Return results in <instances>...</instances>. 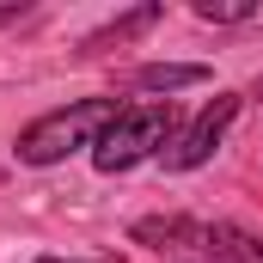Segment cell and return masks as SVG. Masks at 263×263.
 <instances>
[{"instance_id": "obj_7", "label": "cell", "mask_w": 263, "mask_h": 263, "mask_svg": "<svg viewBox=\"0 0 263 263\" xmlns=\"http://www.w3.org/2000/svg\"><path fill=\"white\" fill-rule=\"evenodd\" d=\"M165 18V6H135V12H123V18H110L104 31H92L80 49H110V43H129V37H141V31H153Z\"/></svg>"}, {"instance_id": "obj_3", "label": "cell", "mask_w": 263, "mask_h": 263, "mask_svg": "<svg viewBox=\"0 0 263 263\" xmlns=\"http://www.w3.org/2000/svg\"><path fill=\"white\" fill-rule=\"evenodd\" d=\"M233 117H239V92H214V98L196 110V123H184L178 141L159 153V159H165V172H196V165H208V159H214V147H220V135L233 129Z\"/></svg>"}, {"instance_id": "obj_4", "label": "cell", "mask_w": 263, "mask_h": 263, "mask_svg": "<svg viewBox=\"0 0 263 263\" xmlns=\"http://www.w3.org/2000/svg\"><path fill=\"white\" fill-rule=\"evenodd\" d=\"M172 263H263V239L233 227V220H202V239Z\"/></svg>"}, {"instance_id": "obj_9", "label": "cell", "mask_w": 263, "mask_h": 263, "mask_svg": "<svg viewBox=\"0 0 263 263\" xmlns=\"http://www.w3.org/2000/svg\"><path fill=\"white\" fill-rule=\"evenodd\" d=\"M18 18H25V6H0V31H6V25H18Z\"/></svg>"}, {"instance_id": "obj_2", "label": "cell", "mask_w": 263, "mask_h": 263, "mask_svg": "<svg viewBox=\"0 0 263 263\" xmlns=\"http://www.w3.org/2000/svg\"><path fill=\"white\" fill-rule=\"evenodd\" d=\"M172 141H178V110H172V104H135V110H123L110 129L98 135V147H92V165H98L104 178H117V172L141 165V159L165 153Z\"/></svg>"}, {"instance_id": "obj_6", "label": "cell", "mask_w": 263, "mask_h": 263, "mask_svg": "<svg viewBox=\"0 0 263 263\" xmlns=\"http://www.w3.org/2000/svg\"><path fill=\"white\" fill-rule=\"evenodd\" d=\"M202 80H208L202 62H147L129 73L135 92H184V86H202Z\"/></svg>"}, {"instance_id": "obj_1", "label": "cell", "mask_w": 263, "mask_h": 263, "mask_svg": "<svg viewBox=\"0 0 263 263\" xmlns=\"http://www.w3.org/2000/svg\"><path fill=\"white\" fill-rule=\"evenodd\" d=\"M123 117L117 98H73L62 110L37 117L31 129H18V165H62L67 153L80 147H98V135Z\"/></svg>"}, {"instance_id": "obj_10", "label": "cell", "mask_w": 263, "mask_h": 263, "mask_svg": "<svg viewBox=\"0 0 263 263\" xmlns=\"http://www.w3.org/2000/svg\"><path fill=\"white\" fill-rule=\"evenodd\" d=\"M37 263H67V257H37ZM98 263H110V257H98Z\"/></svg>"}, {"instance_id": "obj_5", "label": "cell", "mask_w": 263, "mask_h": 263, "mask_svg": "<svg viewBox=\"0 0 263 263\" xmlns=\"http://www.w3.org/2000/svg\"><path fill=\"white\" fill-rule=\"evenodd\" d=\"M135 245H147V251H165V257H178V251H190L202 239V220L196 214H147V220H135L129 227Z\"/></svg>"}, {"instance_id": "obj_8", "label": "cell", "mask_w": 263, "mask_h": 263, "mask_svg": "<svg viewBox=\"0 0 263 263\" xmlns=\"http://www.w3.org/2000/svg\"><path fill=\"white\" fill-rule=\"evenodd\" d=\"M196 18H208V25H239V18H251V0H196Z\"/></svg>"}, {"instance_id": "obj_11", "label": "cell", "mask_w": 263, "mask_h": 263, "mask_svg": "<svg viewBox=\"0 0 263 263\" xmlns=\"http://www.w3.org/2000/svg\"><path fill=\"white\" fill-rule=\"evenodd\" d=\"M251 92H257V98H263V73H257V86H251Z\"/></svg>"}]
</instances>
